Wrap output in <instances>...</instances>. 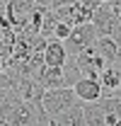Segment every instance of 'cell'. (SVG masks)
<instances>
[{
	"label": "cell",
	"instance_id": "1",
	"mask_svg": "<svg viewBox=\"0 0 121 126\" xmlns=\"http://www.w3.org/2000/svg\"><path fill=\"white\" fill-rule=\"evenodd\" d=\"M77 102V94L73 87H51V90H44V97H41V104H44V111L56 119L58 114L68 111L70 107H75Z\"/></svg>",
	"mask_w": 121,
	"mask_h": 126
},
{
	"label": "cell",
	"instance_id": "2",
	"mask_svg": "<svg viewBox=\"0 0 121 126\" xmlns=\"http://www.w3.org/2000/svg\"><path fill=\"white\" fill-rule=\"evenodd\" d=\"M97 36H99V32L94 27V22H80L73 27L70 32V36L63 41L65 44V51H68V56H77V53H82L87 46H92L94 41H97Z\"/></svg>",
	"mask_w": 121,
	"mask_h": 126
},
{
	"label": "cell",
	"instance_id": "3",
	"mask_svg": "<svg viewBox=\"0 0 121 126\" xmlns=\"http://www.w3.org/2000/svg\"><path fill=\"white\" fill-rule=\"evenodd\" d=\"M92 22H94V27H97V32H99V36H111L114 27L119 24V19H116L114 10H111V2L97 5L94 12H92Z\"/></svg>",
	"mask_w": 121,
	"mask_h": 126
},
{
	"label": "cell",
	"instance_id": "4",
	"mask_svg": "<svg viewBox=\"0 0 121 126\" xmlns=\"http://www.w3.org/2000/svg\"><path fill=\"white\" fill-rule=\"evenodd\" d=\"M73 90H75L77 99L85 104V102H97V99H102V82L99 78H90V75H82V78H77V82L73 85Z\"/></svg>",
	"mask_w": 121,
	"mask_h": 126
},
{
	"label": "cell",
	"instance_id": "5",
	"mask_svg": "<svg viewBox=\"0 0 121 126\" xmlns=\"http://www.w3.org/2000/svg\"><path fill=\"white\" fill-rule=\"evenodd\" d=\"M99 82H102V97L106 94H119L121 92V65L119 63H109L102 75H99Z\"/></svg>",
	"mask_w": 121,
	"mask_h": 126
},
{
	"label": "cell",
	"instance_id": "6",
	"mask_svg": "<svg viewBox=\"0 0 121 126\" xmlns=\"http://www.w3.org/2000/svg\"><path fill=\"white\" fill-rule=\"evenodd\" d=\"M36 80L41 82L44 90H51V87H68L65 85V73H63V65H46L36 73Z\"/></svg>",
	"mask_w": 121,
	"mask_h": 126
},
{
	"label": "cell",
	"instance_id": "7",
	"mask_svg": "<svg viewBox=\"0 0 121 126\" xmlns=\"http://www.w3.org/2000/svg\"><path fill=\"white\" fill-rule=\"evenodd\" d=\"M65 61H68L65 44L58 39H48L44 44V63L46 65H65Z\"/></svg>",
	"mask_w": 121,
	"mask_h": 126
},
{
	"label": "cell",
	"instance_id": "8",
	"mask_svg": "<svg viewBox=\"0 0 121 126\" xmlns=\"http://www.w3.org/2000/svg\"><path fill=\"white\" fill-rule=\"evenodd\" d=\"M82 111H85V124L87 126H109L106 124V111L104 104L97 99V102H85L82 104Z\"/></svg>",
	"mask_w": 121,
	"mask_h": 126
},
{
	"label": "cell",
	"instance_id": "9",
	"mask_svg": "<svg viewBox=\"0 0 121 126\" xmlns=\"http://www.w3.org/2000/svg\"><path fill=\"white\" fill-rule=\"evenodd\" d=\"M51 124H53V126H87V124H85L82 102H80V104H75V107H70L68 111L58 114L56 119H51Z\"/></svg>",
	"mask_w": 121,
	"mask_h": 126
},
{
	"label": "cell",
	"instance_id": "10",
	"mask_svg": "<svg viewBox=\"0 0 121 126\" xmlns=\"http://www.w3.org/2000/svg\"><path fill=\"white\" fill-rule=\"evenodd\" d=\"M94 48L99 51V56H102L106 63H116V51H119V44H116V39H114V36H97Z\"/></svg>",
	"mask_w": 121,
	"mask_h": 126
},
{
	"label": "cell",
	"instance_id": "11",
	"mask_svg": "<svg viewBox=\"0 0 121 126\" xmlns=\"http://www.w3.org/2000/svg\"><path fill=\"white\" fill-rule=\"evenodd\" d=\"M70 32H73V24H70V22H63V19H58V22H56V27H53V36H51V39L65 41V39L70 36Z\"/></svg>",
	"mask_w": 121,
	"mask_h": 126
}]
</instances>
